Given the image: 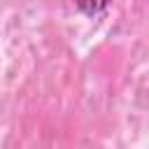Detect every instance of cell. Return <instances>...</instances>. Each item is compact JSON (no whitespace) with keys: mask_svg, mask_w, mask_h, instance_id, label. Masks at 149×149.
<instances>
[{"mask_svg":"<svg viewBox=\"0 0 149 149\" xmlns=\"http://www.w3.org/2000/svg\"><path fill=\"white\" fill-rule=\"evenodd\" d=\"M77 9L79 12H86V14H98V12H105L107 5H79Z\"/></svg>","mask_w":149,"mask_h":149,"instance_id":"cell-1","label":"cell"}]
</instances>
